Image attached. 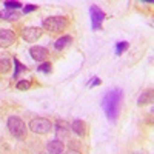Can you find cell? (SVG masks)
I'll use <instances>...</instances> for the list:
<instances>
[{"label":"cell","mask_w":154,"mask_h":154,"mask_svg":"<svg viewBox=\"0 0 154 154\" xmlns=\"http://www.w3.org/2000/svg\"><path fill=\"white\" fill-rule=\"evenodd\" d=\"M122 102H123V91L119 88H114L111 91H108L106 96L103 97V100H102V108H103V111L108 116L109 120L114 122L119 117Z\"/></svg>","instance_id":"cell-1"},{"label":"cell","mask_w":154,"mask_h":154,"mask_svg":"<svg viewBox=\"0 0 154 154\" xmlns=\"http://www.w3.org/2000/svg\"><path fill=\"white\" fill-rule=\"evenodd\" d=\"M6 125H8V130H9V133H11L12 136H14L16 139L23 140L25 137H26L28 126L25 125V122H23L20 117H17V116H12V117H9V119H8Z\"/></svg>","instance_id":"cell-2"},{"label":"cell","mask_w":154,"mask_h":154,"mask_svg":"<svg viewBox=\"0 0 154 154\" xmlns=\"http://www.w3.org/2000/svg\"><path fill=\"white\" fill-rule=\"evenodd\" d=\"M68 26V19L63 16H53V17H46L42 22V28L49 31V32H59L63 31Z\"/></svg>","instance_id":"cell-3"},{"label":"cell","mask_w":154,"mask_h":154,"mask_svg":"<svg viewBox=\"0 0 154 154\" xmlns=\"http://www.w3.org/2000/svg\"><path fill=\"white\" fill-rule=\"evenodd\" d=\"M29 130L35 134H48L53 131V123L46 117H34L29 122Z\"/></svg>","instance_id":"cell-4"},{"label":"cell","mask_w":154,"mask_h":154,"mask_svg":"<svg viewBox=\"0 0 154 154\" xmlns=\"http://www.w3.org/2000/svg\"><path fill=\"white\" fill-rule=\"evenodd\" d=\"M89 16H91V28L94 31L100 29L102 23H103V20H105V12L102 11L99 6L93 5V6H89Z\"/></svg>","instance_id":"cell-5"},{"label":"cell","mask_w":154,"mask_h":154,"mask_svg":"<svg viewBox=\"0 0 154 154\" xmlns=\"http://www.w3.org/2000/svg\"><path fill=\"white\" fill-rule=\"evenodd\" d=\"M42 34H43L42 28H37V26H26V28L22 29V37H23V40L28 42V43L37 42L38 38L42 37Z\"/></svg>","instance_id":"cell-6"},{"label":"cell","mask_w":154,"mask_h":154,"mask_svg":"<svg viewBox=\"0 0 154 154\" xmlns=\"http://www.w3.org/2000/svg\"><path fill=\"white\" fill-rule=\"evenodd\" d=\"M54 131H56V136H57V140L62 139V142L63 140H66L69 137V131H71V125L65 120H57L56 125H54Z\"/></svg>","instance_id":"cell-7"},{"label":"cell","mask_w":154,"mask_h":154,"mask_svg":"<svg viewBox=\"0 0 154 154\" xmlns=\"http://www.w3.org/2000/svg\"><path fill=\"white\" fill-rule=\"evenodd\" d=\"M16 42V34L11 29H0V48H8Z\"/></svg>","instance_id":"cell-8"},{"label":"cell","mask_w":154,"mask_h":154,"mask_svg":"<svg viewBox=\"0 0 154 154\" xmlns=\"http://www.w3.org/2000/svg\"><path fill=\"white\" fill-rule=\"evenodd\" d=\"M29 54H31V57L34 59V60H37V62H43L49 54H48V49L46 48H43V46H32L31 49H29Z\"/></svg>","instance_id":"cell-9"},{"label":"cell","mask_w":154,"mask_h":154,"mask_svg":"<svg viewBox=\"0 0 154 154\" xmlns=\"http://www.w3.org/2000/svg\"><path fill=\"white\" fill-rule=\"evenodd\" d=\"M71 131H74L77 136H80V137H85L86 133H88V125L83 120H80V119H75L71 123Z\"/></svg>","instance_id":"cell-10"},{"label":"cell","mask_w":154,"mask_h":154,"mask_svg":"<svg viewBox=\"0 0 154 154\" xmlns=\"http://www.w3.org/2000/svg\"><path fill=\"white\" fill-rule=\"evenodd\" d=\"M46 149L49 154H63V151H65V145H63L62 140H51V142H48L46 145Z\"/></svg>","instance_id":"cell-11"},{"label":"cell","mask_w":154,"mask_h":154,"mask_svg":"<svg viewBox=\"0 0 154 154\" xmlns=\"http://www.w3.org/2000/svg\"><path fill=\"white\" fill-rule=\"evenodd\" d=\"M151 102H152V89L149 88V89H145V91L139 96L137 105L139 106H143V105H149Z\"/></svg>","instance_id":"cell-12"},{"label":"cell","mask_w":154,"mask_h":154,"mask_svg":"<svg viewBox=\"0 0 154 154\" xmlns=\"http://www.w3.org/2000/svg\"><path fill=\"white\" fill-rule=\"evenodd\" d=\"M0 19L6 20V22H16L20 19V12L17 11H9V9H3L0 11Z\"/></svg>","instance_id":"cell-13"},{"label":"cell","mask_w":154,"mask_h":154,"mask_svg":"<svg viewBox=\"0 0 154 154\" xmlns=\"http://www.w3.org/2000/svg\"><path fill=\"white\" fill-rule=\"evenodd\" d=\"M69 43H72V37L71 35H62L60 38H57L56 43H54V48L57 51H62L63 48H66Z\"/></svg>","instance_id":"cell-14"},{"label":"cell","mask_w":154,"mask_h":154,"mask_svg":"<svg viewBox=\"0 0 154 154\" xmlns=\"http://www.w3.org/2000/svg\"><path fill=\"white\" fill-rule=\"evenodd\" d=\"M12 63H14V66H16V68H14V74H12V77H14V79H19V74H20L22 71H26L28 68L25 66L23 63H20L17 57H14V59H12Z\"/></svg>","instance_id":"cell-15"},{"label":"cell","mask_w":154,"mask_h":154,"mask_svg":"<svg viewBox=\"0 0 154 154\" xmlns=\"http://www.w3.org/2000/svg\"><path fill=\"white\" fill-rule=\"evenodd\" d=\"M11 69V62L8 59H0V72H8Z\"/></svg>","instance_id":"cell-16"},{"label":"cell","mask_w":154,"mask_h":154,"mask_svg":"<svg viewBox=\"0 0 154 154\" xmlns=\"http://www.w3.org/2000/svg\"><path fill=\"white\" fill-rule=\"evenodd\" d=\"M3 6H5V9L16 11L17 8H20V6H22V3H20V2H5V3H3Z\"/></svg>","instance_id":"cell-17"},{"label":"cell","mask_w":154,"mask_h":154,"mask_svg":"<svg viewBox=\"0 0 154 154\" xmlns=\"http://www.w3.org/2000/svg\"><path fill=\"white\" fill-rule=\"evenodd\" d=\"M128 48V43L126 42H119V43H116V54H122L123 53V51Z\"/></svg>","instance_id":"cell-18"},{"label":"cell","mask_w":154,"mask_h":154,"mask_svg":"<svg viewBox=\"0 0 154 154\" xmlns=\"http://www.w3.org/2000/svg\"><path fill=\"white\" fill-rule=\"evenodd\" d=\"M37 71H40V72H51V63L49 62H43L42 65L37 68Z\"/></svg>","instance_id":"cell-19"},{"label":"cell","mask_w":154,"mask_h":154,"mask_svg":"<svg viewBox=\"0 0 154 154\" xmlns=\"http://www.w3.org/2000/svg\"><path fill=\"white\" fill-rule=\"evenodd\" d=\"M29 86H31L29 80H19L17 82V89H22V91H23V89H28Z\"/></svg>","instance_id":"cell-20"},{"label":"cell","mask_w":154,"mask_h":154,"mask_svg":"<svg viewBox=\"0 0 154 154\" xmlns=\"http://www.w3.org/2000/svg\"><path fill=\"white\" fill-rule=\"evenodd\" d=\"M38 6H35V5H26L23 8V14H28V12H32V11H35Z\"/></svg>","instance_id":"cell-21"},{"label":"cell","mask_w":154,"mask_h":154,"mask_svg":"<svg viewBox=\"0 0 154 154\" xmlns=\"http://www.w3.org/2000/svg\"><path fill=\"white\" fill-rule=\"evenodd\" d=\"M91 80H93V82L89 83V88H94V86H97V85H100V83H102V80L99 79V77H93Z\"/></svg>","instance_id":"cell-22"},{"label":"cell","mask_w":154,"mask_h":154,"mask_svg":"<svg viewBox=\"0 0 154 154\" xmlns=\"http://www.w3.org/2000/svg\"><path fill=\"white\" fill-rule=\"evenodd\" d=\"M63 154H80L77 149H72V148H69L68 151H63Z\"/></svg>","instance_id":"cell-23"}]
</instances>
